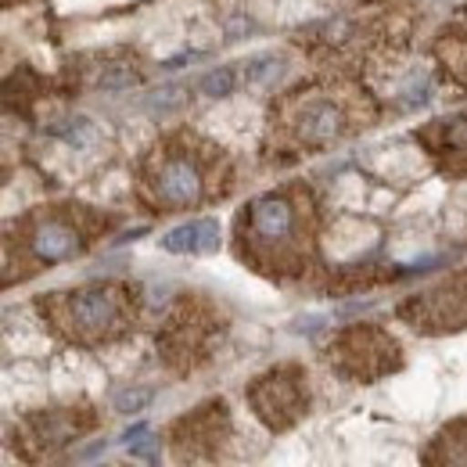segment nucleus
I'll list each match as a JSON object with an SVG mask.
<instances>
[{"instance_id": "nucleus-2", "label": "nucleus", "mask_w": 467, "mask_h": 467, "mask_svg": "<svg viewBox=\"0 0 467 467\" xmlns=\"http://www.w3.org/2000/svg\"><path fill=\"white\" fill-rule=\"evenodd\" d=\"M231 187V159L220 144L194 130H173L140 159L137 194L155 213H180L223 198Z\"/></svg>"}, {"instance_id": "nucleus-20", "label": "nucleus", "mask_w": 467, "mask_h": 467, "mask_svg": "<svg viewBox=\"0 0 467 467\" xmlns=\"http://www.w3.org/2000/svg\"><path fill=\"white\" fill-rule=\"evenodd\" d=\"M148 389H137V392H126V396H119V403L116 407L122 410V413H130V410H140V407H148Z\"/></svg>"}, {"instance_id": "nucleus-14", "label": "nucleus", "mask_w": 467, "mask_h": 467, "mask_svg": "<svg viewBox=\"0 0 467 467\" xmlns=\"http://www.w3.org/2000/svg\"><path fill=\"white\" fill-rule=\"evenodd\" d=\"M220 223L216 220H194V223H183L162 237V248L173 252V255H213L220 252Z\"/></svg>"}, {"instance_id": "nucleus-8", "label": "nucleus", "mask_w": 467, "mask_h": 467, "mask_svg": "<svg viewBox=\"0 0 467 467\" xmlns=\"http://www.w3.org/2000/svg\"><path fill=\"white\" fill-rule=\"evenodd\" d=\"M248 403L259 413V420L274 431H288L295 420L306 417L309 410V389L306 374L298 367H274L263 378L248 385Z\"/></svg>"}, {"instance_id": "nucleus-21", "label": "nucleus", "mask_w": 467, "mask_h": 467, "mask_svg": "<svg viewBox=\"0 0 467 467\" xmlns=\"http://www.w3.org/2000/svg\"><path fill=\"white\" fill-rule=\"evenodd\" d=\"M4 4H11V0H4Z\"/></svg>"}, {"instance_id": "nucleus-15", "label": "nucleus", "mask_w": 467, "mask_h": 467, "mask_svg": "<svg viewBox=\"0 0 467 467\" xmlns=\"http://www.w3.org/2000/svg\"><path fill=\"white\" fill-rule=\"evenodd\" d=\"M424 467H467V417L446 424L431 439L424 453Z\"/></svg>"}, {"instance_id": "nucleus-5", "label": "nucleus", "mask_w": 467, "mask_h": 467, "mask_svg": "<svg viewBox=\"0 0 467 467\" xmlns=\"http://www.w3.org/2000/svg\"><path fill=\"white\" fill-rule=\"evenodd\" d=\"M105 220L83 205H47L33 209L7 237V255L18 252L22 277L40 266L68 263L90 248V241L101 234Z\"/></svg>"}, {"instance_id": "nucleus-4", "label": "nucleus", "mask_w": 467, "mask_h": 467, "mask_svg": "<svg viewBox=\"0 0 467 467\" xmlns=\"http://www.w3.org/2000/svg\"><path fill=\"white\" fill-rule=\"evenodd\" d=\"M137 306L140 298L130 285H90L36 298V309L51 331L72 346H101L122 338L137 324Z\"/></svg>"}, {"instance_id": "nucleus-10", "label": "nucleus", "mask_w": 467, "mask_h": 467, "mask_svg": "<svg viewBox=\"0 0 467 467\" xmlns=\"http://www.w3.org/2000/svg\"><path fill=\"white\" fill-rule=\"evenodd\" d=\"M231 431V417L223 403H209L198 407L194 413L180 417L173 424V446L180 461H194V457H213L223 442V435Z\"/></svg>"}, {"instance_id": "nucleus-12", "label": "nucleus", "mask_w": 467, "mask_h": 467, "mask_svg": "<svg viewBox=\"0 0 467 467\" xmlns=\"http://www.w3.org/2000/svg\"><path fill=\"white\" fill-rule=\"evenodd\" d=\"M83 424H90V413L87 410H47V413L29 417L26 428H22V446L29 453L26 461H36L40 453L72 442L83 431Z\"/></svg>"}, {"instance_id": "nucleus-13", "label": "nucleus", "mask_w": 467, "mask_h": 467, "mask_svg": "<svg viewBox=\"0 0 467 467\" xmlns=\"http://www.w3.org/2000/svg\"><path fill=\"white\" fill-rule=\"evenodd\" d=\"M431 55H435L439 68H442L453 83L467 87V4L435 33Z\"/></svg>"}, {"instance_id": "nucleus-16", "label": "nucleus", "mask_w": 467, "mask_h": 467, "mask_svg": "<svg viewBox=\"0 0 467 467\" xmlns=\"http://www.w3.org/2000/svg\"><path fill=\"white\" fill-rule=\"evenodd\" d=\"M288 68V58L285 55H259V58H248L244 65V83L248 87H270L285 76Z\"/></svg>"}, {"instance_id": "nucleus-1", "label": "nucleus", "mask_w": 467, "mask_h": 467, "mask_svg": "<svg viewBox=\"0 0 467 467\" xmlns=\"http://www.w3.org/2000/svg\"><path fill=\"white\" fill-rule=\"evenodd\" d=\"M237 255L263 277H302L317 252V202L306 183L255 194L237 213Z\"/></svg>"}, {"instance_id": "nucleus-11", "label": "nucleus", "mask_w": 467, "mask_h": 467, "mask_svg": "<svg viewBox=\"0 0 467 467\" xmlns=\"http://www.w3.org/2000/svg\"><path fill=\"white\" fill-rule=\"evenodd\" d=\"M417 140L442 173L467 176V112L428 122L424 130H417Z\"/></svg>"}, {"instance_id": "nucleus-6", "label": "nucleus", "mask_w": 467, "mask_h": 467, "mask_svg": "<svg viewBox=\"0 0 467 467\" xmlns=\"http://www.w3.org/2000/svg\"><path fill=\"white\" fill-rule=\"evenodd\" d=\"M220 335V317L209 302L202 298H180L170 313L162 335H159V352L176 370H191L205 352L213 349Z\"/></svg>"}, {"instance_id": "nucleus-3", "label": "nucleus", "mask_w": 467, "mask_h": 467, "mask_svg": "<svg viewBox=\"0 0 467 467\" xmlns=\"http://www.w3.org/2000/svg\"><path fill=\"white\" fill-rule=\"evenodd\" d=\"M374 119V101L349 72H324L277 98L270 112V133L281 148L313 151L356 133Z\"/></svg>"}, {"instance_id": "nucleus-17", "label": "nucleus", "mask_w": 467, "mask_h": 467, "mask_svg": "<svg viewBox=\"0 0 467 467\" xmlns=\"http://www.w3.org/2000/svg\"><path fill=\"white\" fill-rule=\"evenodd\" d=\"M140 79V72H137V61H119V58H109L101 68H98V76H94V83L98 87H105V90H119V87H133Z\"/></svg>"}, {"instance_id": "nucleus-9", "label": "nucleus", "mask_w": 467, "mask_h": 467, "mask_svg": "<svg viewBox=\"0 0 467 467\" xmlns=\"http://www.w3.org/2000/svg\"><path fill=\"white\" fill-rule=\"evenodd\" d=\"M400 317L424 335H450V331L467 327V270L407 298L400 306Z\"/></svg>"}, {"instance_id": "nucleus-7", "label": "nucleus", "mask_w": 467, "mask_h": 467, "mask_svg": "<svg viewBox=\"0 0 467 467\" xmlns=\"http://www.w3.org/2000/svg\"><path fill=\"white\" fill-rule=\"evenodd\" d=\"M331 367H338L342 378L352 381H378L392 370H400L403 363V352L396 346L392 335H385L381 327H370V324H359L349 327L335 338V346L327 349Z\"/></svg>"}, {"instance_id": "nucleus-18", "label": "nucleus", "mask_w": 467, "mask_h": 467, "mask_svg": "<svg viewBox=\"0 0 467 467\" xmlns=\"http://www.w3.org/2000/svg\"><path fill=\"white\" fill-rule=\"evenodd\" d=\"M234 87H237V72L234 68H216V72H209L202 79V94H209V98H227V94H234Z\"/></svg>"}, {"instance_id": "nucleus-19", "label": "nucleus", "mask_w": 467, "mask_h": 467, "mask_svg": "<svg viewBox=\"0 0 467 467\" xmlns=\"http://www.w3.org/2000/svg\"><path fill=\"white\" fill-rule=\"evenodd\" d=\"M183 98H187V94H183L180 87H166V90L151 94V109H162V112H166V109H180V105H183Z\"/></svg>"}]
</instances>
